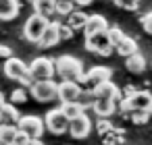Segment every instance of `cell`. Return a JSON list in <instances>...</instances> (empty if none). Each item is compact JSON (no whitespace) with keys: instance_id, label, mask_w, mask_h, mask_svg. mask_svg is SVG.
Segmentation results:
<instances>
[{"instance_id":"cell-1","label":"cell","mask_w":152,"mask_h":145,"mask_svg":"<svg viewBox=\"0 0 152 145\" xmlns=\"http://www.w3.org/2000/svg\"><path fill=\"white\" fill-rule=\"evenodd\" d=\"M56 66V75L61 77V81H79L86 73H83V62L71 54H63L54 60Z\"/></svg>"},{"instance_id":"cell-2","label":"cell","mask_w":152,"mask_h":145,"mask_svg":"<svg viewBox=\"0 0 152 145\" xmlns=\"http://www.w3.org/2000/svg\"><path fill=\"white\" fill-rule=\"evenodd\" d=\"M50 19L48 17H42V15H31L27 21H25V25H23V38L27 40V42H31V44H38L40 40H42V35H44V31L50 27Z\"/></svg>"},{"instance_id":"cell-3","label":"cell","mask_w":152,"mask_h":145,"mask_svg":"<svg viewBox=\"0 0 152 145\" xmlns=\"http://www.w3.org/2000/svg\"><path fill=\"white\" fill-rule=\"evenodd\" d=\"M110 77H113V71H110L108 66H92V69L79 79V85H81L83 91H94L98 85L110 81Z\"/></svg>"},{"instance_id":"cell-4","label":"cell","mask_w":152,"mask_h":145,"mask_svg":"<svg viewBox=\"0 0 152 145\" xmlns=\"http://www.w3.org/2000/svg\"><path fill=\"white\" fill-rule=\"evenodd\" d=\"M31 97L40 104H48L52 100H58V83L48 79V81H36L34 87L29 89Z\"/></svg>"},{"instance_id":"cell-5","label":"cell","mask_w":152,"mask_h":145,"mask_svg":"<svg viewBox=\"0 0 152 145\" xmlns=\"http://www.w3.org/2000/svg\"><path fill=\"white\" fill-rule=\"evenodd\" d=\"M29 75L36 79V81H48L56 75V66H54V60L46 58V56H38L29 62Z\"/></svg>"},{"instance_id":"cell-6","label":"cell","mask_w":152,"mask_h":145,"mask_svg":"<svg viewBox=\"0 0 152 145\" xmlns=\"http://www.w3.org/2000/svg\"><path fill=\"white\" fill-rule=\"evenodd\" d=\"M86 50L106 58V56H110L115 52V46L110 44L108 33H98V35H88L86 38Z\"/></svg>"},{"instance_id":"cell-7","label":"cell","mask_w":152,"mask_h":145,"mask_svg":"<svg viewBox=\"0 0 152 145\" xmlns=\"http://www.w3.org/2000/svg\"><path fill=\"white\" fill-rule=\"evenodd\" d=\"M44 122H46V128H48L52 135L69 133V124H71V120L63 114V110H61V108H52L50 112H46Z\"/></svg>"},{"instance_id":"cell-8","label":"cell","mask_w":152,"mask_h":145,"mask_svg":"<svg viewBox=\"0 0 152 145\" xmlns=\"http://www.w3.org/2000/svg\"><path fill=\"white\" fill-rule=\"evenodd\" d=\"M17 126H19V131H23V133L29 135L31 139H42L44 128H46V122H44L40 116L27 114V116H21V120H19Z\"/></svg>"},{"instance_id":"cell-9","label":"cell","mask_w":152,"mask_h":145,"mask_svg":"<svg viewBox=\"0 0 152 145\" xmlns=\"http://www.w3.org/2000/svg\"><path fill=\"white\" fill-rule=\"evenodd\" d=\"M4 75L11 79V81H23L27 75H29V64H25L21 58L13 56L9 60H4Z\"/></svg>"},{"instance_id":"cell-10","label":"cell","mask_w":152,"mask_h":145,"mask_svg":"<svg viewBox=\"0 0 152 145\" xmlns=\"http://www.w3.org/2000/svg\"><path fill=\"white\" fill-rule=\"evenodd\" d=\"M83 89L79 83L75 81H61L58 83V100L61 104H69V102H79Z\"/></svg>"},{"instance_id":"cell-11","label":"cell","mask_w":152,"mask_h":145,"mask_svg":"<svg viewBox=\"0 0 152 145\" xmlns=\"http://www.w3.org/2000/svg\"><path fill=\"white\" fill-rule=\"evenodd\" d=\"M90 131H92V118L88 114H81L79 118L71 120V124H69V135L73 139H86L90 135Z\"/></svg>"},{"instance_id":"cell-12","label":"cell","mask_w":152,"mask_h":145,"mask_svg":"<svg viewBox=\"0 0 152 145\" xmlns=\"http://www.w3.org/2000/svg\"><path fill=\"white\" fill-rule=\"evenodd\" d=\"M129 102L131 112H152V93L150 91H135V95L125 97Z\"/></svg>"},{"instance_id":"cell-13","label":"cell","mask_w":152,"mask_h":145,"mask_svg":"<svg viewBox=\"0 0 152 145\" xmlns=\"http://www.w3.org/2000/svg\"><path fill=\"white\" fill-rule=\"evenodd\" d=\"M94 95H96L98 100H113V102H121V100H123V91H121L113 81H106V83L98 85V87L94 89Z\"/></svg>"},{"instance_id":"cell-14","label":"cell","mask_w":152,"mask_h":145,"mask_svg":"<svg viewBox=\"0 0 152 145\" xmlns=\"http://www.w3.org/2000/svg\"><path fill=\"white\" fill-rule=\"evenodd\" d=\"M108 29H110V25H108V21H106L102 15H90V19H88V25H86L83 33H86V38H88V35L106 33Z\"/></svg>"},{"instance_id":"cell-15","label":"cell","mask_w":152,"mask_h":145,"mask_svg":"<svg viewBox=\"0 0 152 145\" xmlns=\"http://www.w3.org/2000/svg\"><path fill=\"white\" fill-rule=\"evenodd\" d=\"M58 25H61V21H52V23H50V27L44 31L42 40L38 42V48H54V46L61 42V35H58Z\"/></svg>"},{"instance_id":"cell-16","label":"cell","mask_w":152,"mask_h":145,"mask_svg":"<svg viewBox=\"0 0 152 145\" xmlns=\"http://www.w3.org/2000/svg\"><path fill=\"white\" fill-rule=\"evenodd\" d=\"M21 11L19 0H0V21H13Z\"/></svg>"},{"instance_id":"cell-17","label":"cell","mask_w":152,"mask_h":145,"mask_svg":"<svg viewBox=\"0 0 152 145\" xmlns=\"http://www.w3.org/2000/svg\"><path fill=\"white\" fill-rule=\"evenodd\" d=\"M92 110H94L100 118H108V116H113V114L119 110V102H113V100H98V97H96Z\"/></svg>"},{"instance_id":"cell-18","label":"cell","mask_w":152,"mask_h":145,"mask_svg":"<svg viewBox=\"0 0 152 145\" xmlns=\"http://www.w3.org/2000/svg\"><path fill=\"white\" fill-rule=\"evenodd\" d=\"M19 120H21V114L15 108V104L7 102L0 108V124H19Z\"/></svg>"},{"instance_id":"cell-19","label":"cell","mask_w":152,"mask_h":145,"mask_svg":"<svg viewBox=\"0 0 152 145\" xmlns=\"http://www.w3.org/2000/svg\"><path fill=\"white\" fill-rule=\"evenodd\" d=\"M115 52H117L119 56H123V58H129V56L137 54V42H135L133 38L125 35V38L115 46Z\"/></svg>"},{"instance_id":"cell-20","label":"cell","mask_w":152,"mask_h":145,"mask_svg":"<svg viewBox=\"0 0 152 145\" xmlns=\"http://www.w3.org/2000/svg\"><path fill=\"white\" fill-rule=\"evenodd\" d=\"M31 6H34L36 15H42V17H48V19L52 15H56V0H34Z\"/></svg>"},{"instance_id":"cell-21","label":"cell","mask_w":152,"mask_h":145,"mask_svg":"<svg viewBox=\"0 0 152 145\" xmlns=\"http://www.w3.org/2000/svg\"><path fill=\"white\" fill-rule=\"evenodd\" d=\"M88 19H90V15H86L83 11H79V9H75L69 17H67V25L73 29V31H77V29H86V25H88Z\"/></svg>"},{"instance_id":"cell-22","label":"cell","mask_w":152,"mask_h":145,"mask_svg":"<svg viewBox=\"0 0 152 145\" xmlns=\"http://www.w3.org/2000/svg\"><path fill=\"white\" fill-rule=\"evenodd\" d=\"M125 69H127L129 73H133V75H142V73L146 71V58L137 52V54L125 58Z\"/></svg>"},{"instance_id":"cell-23","label":"cell","mask_w":152,"mask_h":145,"mask_svg":"<svg viewBox=\"0 0 152 145\" xmlns=\"http://www.w3.org/2000/svg\"><path fill=\"white\" fill-rule=\"evenodd\" d=\"M17 133H19L17 124H0V143L2 145H15Z\"/></svg>"},{"instance_id":"cell-24","label":"cell","mask_w":152,"mask_h":145,"mask_svg":"<svg viewBox=\"0 0 152 145\" xmlns=\"http://www.w3.org/2000/svg\"><path fill=\"white\" fill-rule=\"evenodd\" d=\"M61 110H63V114L69 118V120H75V118H79L81 114H86V110H83V106L79 104V102H69V104H61Z\"/></svg>"},{"instance_id":"cell-25","label":"cell","mask_w":152,"mask_h":145,"mask_svg":"<svg viewBox=\"0 0 152 145\" xmlns=\"http://www.w3.org/2000/svg\"><path fill=\"white\" fill-rule=\"evenodd\" d=\"M75 11L73 0H56V15L58 17H69Z\"/></svg>"},{"instance_id":"cell-26","label":"cell","mask_w":152,"mask_h":145,"mask_svg":"<svg viewBox=\"0 0 152 145\" xmlns=\"http://www.w3.org/2000/svg\"><path fill=\"white\" fill-rule=\"evenodd\" d=\"M27 89L25 87H17V89H13L11 91V104H23V102H27Z\"/></svg>"},{"instance_id":"cell-27","label":"cell","mask_w":152,"mask_h":145,"mask_svg":"<svg viewBox=\"0 0 152 145\" xmlns=\"http://www.w3.org/2000/svg\"><path fill=\"white\" fill-rule=\"evenodd\" d=\"M106 33H108V40H110V44H113V46H117V44L125 38V33H123V31H121V27H117V25H113Z\"/></svg>"},{"instance_id":"cell-28","label":"cell","mask_w":152,"mask_h":145,"mask_svg":"<svg viewBox=\"0 0 152 145\" xmlns=\"http://www.w3.org/2000/svg\"><path fill=\"white\" fill-rule=\"evenodd\" d=\"M142 0H115V4L123 11H137Z\"/></svg>"},{"instance_id":"cell-29","label":"cell","mask_w":152,"mask_h":145,"mask_svg":"<svg viewBox=\"0 0 152 145\" xmlns=\"http://www.w3.org/2000/svg\"><path fill=\"white\" fill-rule=\"evenodd\" d=\"M140 25H142V29H144L148 35H152V11H148L146 15L140 17Z\"/></svg>"},{"instance_id":"cell-30","label":"cell","mask_w":152,"mask_h":145,"mask_svg":"<svg viewBox=\"0 0 152 145\" xmlns=\"http://www.w3.org/2000/svg\"><path fill=\"white\" fill-rule=\"evenodd\" d=\"M129 118H131L133 124H146L150 120V112H131Z\"/></svg>"},{"instance_id":"cell-31","label":"cell","mask_w":152,"mask_h":145,"mask_svg":"<svg viewBox=\"0 0 152 145\" xmlns=\"http://www.w3.org/2000/svg\"><path fill=\"white\" fill-rule=\"evenodd\" d=\"M58 35H61V42H67L73 38V29L67 25V23H61L58 25Z\"/></svg>"},{"instance_id":"cell-32","label":"cell","mask_w":152,"mask_h":145,"mask_svg":"<svg viewBox=\"0 0 152 145\" xmlns=\"http://www.w3.org/2000/svg\"><path fill=\"white\" fill-rule=\"evenodd\" d=\"M96 126H98V133H100V135H106V133H115L113 124H110V122H108L106 118H100Z\"/></svg>"},{"instance_id":"cell-33","label":"cell","mask_w":152,"mask_h":145,"mask_svg":"<svg viewBox=\"0 0 152 145\" xmlns=\"http://www.w3.org/2000/svg\"><path fill=\"white\" fill-rule=\"evenodd\" d=\"M15 54H13V48L11 46H7V44H0V58H4V60H9V58H13Z\"/></svg>"},{"instance_id":"cell-34","label":"cell","mask_w":152,"mask_h":145,"mask_svg":"<svg viewBox=\"0 0 152 145\" xmlns=\"http://www.w3.org/2000/svg\"><path fill=\"white\" fill-rule=\"evenodd\" d=\"M29 141H31V137H29V135H25L23 131H19V133H17V137H15V145H29Z\"/></svg>"},{"instance_id":"cell-35","label":"cell","mask_w":152,"mask_h":145,"mask_svg":"<svg viewBox=\"0 0 152 145\" xmlns=\"http://www.w3.org/2000/svg\"><path fill=\"white\" fill-rule=\"evenodd\" d=\"M94 0H73V4L79 9V6H88V4H92Z\"/></svg>"},{"instance_id":"cell-36","label":"cell","mask_w":152,"mask_h":145,"mask_svg":"<svg viewBox=\"0 0 152 145\" xmlns=\"http://www.w3.org/2000/svg\"><path fill=\"white\" fill-rule=\"evenodd\" d=\"M29 145H44V143H42L40 139H31V141H29Z\"/></svg>"},{"instance_id":"cell-37","label":"cell","mask_w":152,"mask_h":145,"mask_svg":"<svg viewBox=\"0 0 152 145\" xmlns=\"http://www.w3.org/2000/svg\"><path fill=\"white\" fill-rule=\"evenodd\" d=\"M27 2H34V0H27Z\"/></svg>"},{"instance_id":"cell-38","label":"cell","mask_w":152,"mask_h":145,"mask_svg":"<svg viewBox=\"0 0 152 145\" xmlns=\"http://www.w3.org/2000/svg\"><path fill=\"white\" fill-rule=\"evenodd\" d=\"M113 2H115V0H113Z\"/></svg>"},{"instance_id":"cell-39","label":"cell","mask_w":152,"mask_h":145,"mask_svg":"<svg viewBox=\"0 0 152 145\" xmlns=\"http://www.w3.org/2000/svg\"><path fill=\"white\" fill-rule=\"evenodd\" d=\"M0 145H2V143H0Z\"/></svg>"},{"instance_id":"cell-40","label":"cell","mask_w":152,"mask_h":145,"mask_svg":"<svg viewBox=\"0 0 152 145\" xmlns=\"http://www.w3.org/2000/svg\"><path fill=\"white\" fill-rule=\"evenodd\" d=\"M150 66H152V64H150Z\"/></svg>"}]
</instances>
